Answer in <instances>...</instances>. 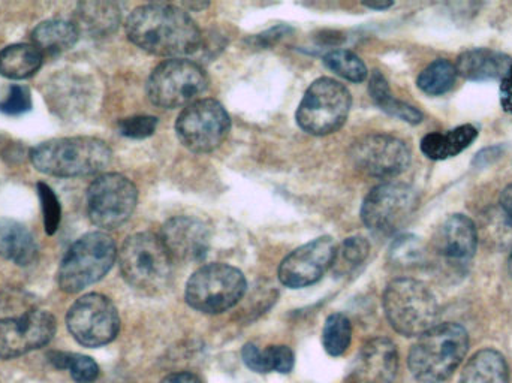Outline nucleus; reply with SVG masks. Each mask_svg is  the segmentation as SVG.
Masks as SVG:
<instances>
[{
    "label": "nucleus",
    "instance_id": "1",
    "mask_svg": "<svg viewBox=\"0 0 512 383\" xmlns=\"http://www.w3.org/2000/svg\"><path fill=\"white\" fill-rule=\"evenodd\" d=\"M126 35L132 44L159 57L180 59L203 47V33L191 15L167 3L134 9L126 20Z\"/></svg>",
    "mask_w": 512,
    "mask_h": 383
},
{
    "label": "nucleus",
    "instance_id": "2",
    "mask_svg": "<svg viewBox=\"0 0 512 383\" xmlns=\"http://www.w3.org/2000/svg\"><path fill=\"white\" fill-rule=\"evenodd\" d=\"M111 158L113 153L107 143L92 137L47 141L30 153V161L39 173L62 179L101 173L110 165Z\"/></svg>",
    "mask_w": 512,
    "mask_h": 383
},
{
    "label": "nucleus",
    "instance_id": "3",
    "mask_svg": "<svg viewBox=\"0 0 512 383\" xmlns=\"http://www.w3.org/2000/svg\"><path fill=\"white\" fill-rule=\"evenodd\" d=\"M468 331L459 324H441L424 333L409 352V370L417 381H447L465 360Z\"/></svg>",
    "mask_w": 512,
    "mask_h": 383
},
{
    "label": "nucleus",
    "instance_id": "4",
    "mask_svg": "<svg viewBox=\"0 0 512 383\" xmlns=\"http://www.w3.org/2000/svg\"><path fill=\"white\" fill-rule=\"evenodd\" d=\"M123 279L138 291L156 294L167 288L173 273V258L164 241L152 232L131 235L119 252Z\"/></svg>",
    "mask_w": 512,
    "mask_h": 383
},
{
    "label": "nucleus",
    "instance_id": "5",
    "mask_svg": "<svg viewBox=\"0 0 512 383\" xmlns=\"http://www.w3.org/2000/svg\"><path fill=\"white\" fill-rule=\"evenodd\" d=\"M384 310L391 327L406 337L423 336L436 327L439 316L435 294L414 279H396L387 286Z\"/></svg>",
    "mask_w": 512,
    "mask_h": 383
},
{
    "label": "nucleus",
    "instance_id": "6",
    "mask_svg": "<svg viewBox=\"0 0 512 383\" xmlns=\"http://www.w3.org/2000/svg\"><path fill=\"white\" fill-rule=\"evenodd\" d=\"M117 258L116 243L104 232L78 238L60 262L57 282L66 294H77L104 279Z\"/></svg>",
    "mask_w": 512,
    "mask_h": 383
},
{
    "label": "nucleus",
    "instance_id": "7",
    "mask_svg": "<svg viewBox=\"0 0 512 383\" xmlns=\"http://www.w3.org/2000/svg\"><path fill=\"white\" fill-rule=\"evenodd\" d=\"M352 107L349 90L333 78L313 81L304 93L297 110V123L304 132L316 137L339 131Z\"/></svg>",
    "mask_w": 512,
    "mask_h": 383
},
{
    "label": "nucleus",
    "instance_id": "8",
    "mask_svg": "<svg viewBox=\"0 0 512 383\" xmlns=\"http://www.w3.org/2000/svg\"><path fill=\"white\" fill-rule=\"evenodd\" d=\"M248 283L239 268L209 264L192 274L186 285V303L207 315H218L236 306L245 295Z\"/></svg>",
    "mask_w": 512,
    "mask_h": 383
},
{
    "label": "nucleus",
    "instance_id": "9",
    "mask_svg": "<svg viewBox=\"0 0 512 383\" xmlns=\"http://www.w3.org/2000/svg\"><path fill=\"white\" fill-rule=\"evenodd\" d=\"M209 86L206 72L191 60L171 59L156 66L147 81V96L156 107H189Z\"/></svg>",
    "mask_w": 512,
    "mask_h": 383
},
{
    "label": "nucleus",
    "instance_id": "10",
    "mask_svg": "<svg viewBox=\"0 0 512 383\" xmlns=\"http://www.w3.org/2000/svg\"><path fill=\"white\" fill-rule=\"evenodd\" d=\"M230 129L231 120L224 105L209 98L186 107L176 123L180 143L194 153L218 149L227 140Z\"/></svg>",
    "mask_w": 512,
    "mask_h": 383
},
{
    "label": "nucleus",
    "instance_id": "11",
    "mask_svg": "<svg viewBox=\"0 0 512 383\" xmlns=\"http://www.w3.org/2000/svg\"><path fill=\"white\" fill-rule=\"evenodd\" d=\"M417 192L405 183H384L369 192L361 207V219L370 231L391 235L403 228L418 208Z\"/></svg>",
    "mask_w": 512,
    "mask_h": 383
},
{
    "label": "nucleus",
    "instance_id": "12",
    "mask_svg": "<svg viewBox=\"0 0 512 383\" xmlns=\"http://www.w3.org/2000/svg\"><path fill=\"white\" fill-rule=\"evenodd\" d=\"M66 325L80 345L99 348L113 342L119 334V312L105 295L87 294L72 304Z\"/></svg>",
    "mask_w": 512,
    "mask_h": 383
},
{
    "label": "nucleus",
    "instance_id": "13",
    "mask_svg": "<svg viewBox=\"0 0 512 383\" xmlns=\"http://www.w3.org/2000/svg\"><path fill=\"white\" fill-rule=\"evenodd\" d=\"M137 202V188L122 174H102L87 191V213L102 229H116L128 222Z\"/></svg>",
    "mask_w": 512,
    "mask_h": 383
},
{
    "label": "nucleus",
    "instance_id": "14",
    "mask_svg": "<svg viewBox=\"0 0 512 383\" xmlns=\"http://www.w3.org/2000/svg\"><path fill=\"white\" fill-rule=\"evenodd\" d=\"M352 164L375 179H394L411 165V150L405 141L387 134H369L352 144Z\"/></svg>",
    "mask_w": 512,
    "mask_h": 383
},
{
    "label": "nucleus",
    "instance_id": "15",
    "mask_svg": "<svg viewBox=\"0 0 512 383\" xmlns=\"http://www.w3.org/2000/svg\"><path fill=\"white\" fill-rule=\"evenodd\" d=\"M56 333V319L51 313L32 310L18 318L0 321V360L21 357L44 348Z\"/></svg>",
    "mask_w": 512,
    "mask_h": 383
},
{
    "label": "nucleus",
    "instance_id": "16",
    "mask_svg": "<svg viewBox=\"0 0 512 383\" xmlns=\"http://www.w3.org/2000/svg\"><path fill=\"white\" fill-rule=\"evenodd\" d=\"M337 247L331 237H319L286 256L279 267V280L292 289L318 282L336 262Z\"/></svg>",
    "mask_w": 512,
    "mask_h": 383
},
{
    "label": "nucleus",
    "instance_id": "17",
    "mask_svg": "<svg viewBox=\"0 0 512 383\" xmlns=\"http://www.w3.org/2000/svg\"><path fill=\"white\" fill-rule=\"evenodd\" d=\"M161 240L173 261H203L209 252L210 229L203 220L195 217H174L162 228Z\"/></svg>",
    "mask_w": 512,
    "mask_h": 383
},
{
    "label": "nucleus",
    "instance_id": "18",
    "mask_svg": "<svg viewBox=\"0 0 512 383\" xmlns=\"http://www.w3.org/2000/svg\"><path fill=\"white\" fill-rule=\"evenodd\" d=\"M399 370L396 345L384 337L364 343L349 383H394Z\"/></svg>",
    "mask_w": 512,
    "mask_h": 383
},
{
    "label": "nucleus",
    "instance_id": "19",
    "mask_svg": "<svg viewBox=\"0 0 512 383\" xmlns=\"http://www.w3.org/2000/svg\"><path fill=\"white\" fill-rule=\"evenodd\" d=\"M435 246L445 258L468 261L477 252V226L468 216L453 214L439 228Z\"/></svg>",
    "mask_w": 512,
    "mask_h": 383
},
{
    "label": "nucleus",
    "instance_id": "20",
    "mask_svg": "<svg viewBox=\"0 0 512 383\" xmlns=\"http://www.w3.org/2000/svg\"><path fill=\"white\" fill-rule=\"evenodd\" d=\"M511 65V57L507 54L489 48H475L460 54L456 71L466 80L489 81L504 78Z\"/></svg>",
    "mask_w": 512,
    "mask_h": 383
},
{
    "label": "nucleus",
    "instance_id": "21",
    "mask_svg": "<svg viewBox=\"0 0 512 383\" xmlns=\"http://www.w3.org/2000/svg\"><path fill=\"white\" fill-rule=\"evenodd\" d=\"M74 24L78 33H84L90 38H105L119 27V6L111 2L78 3Z\"/></svg>",
    "mask_w": 512,
    "mask_h": 383
},
{
    "label": "nucleus",
    "instance_id": "22",
    "mask_svg": "<svg viewBox=\"0 0 512 383\" xmlns=\"http://www.w3.org/2000/svg\"><path fill=\"white\" fill-rule=\"evenodd\" d=\"M0 256L20 265L29 267L38 258V244L32 232L11 219H0Z\"/></svg>",
    "mask_w": 512,
    "mask_h": 383
},
{
    "label": "nucleus",
    "instance_id": "23",
    "mask_svg": "<svg viewBox=\"0 0 512 383\" xmlns=\"http://www.w3.org/2000/svg\"><path fill=\"white\" fill-rule=\"evenodd\" d=\"M478 138L474 125H462L448 132H433L421 140V152L432 161H447L465 152Z\"/></svg>",
    "mask_w": 512,
    "mask_h": 383
},
{
    "label": "nucleus",
    "instance_id": "24",
    "mask_svg": "<svg viewBox=\"0 0 512 383\" xmlns=\"http://www.w3.org/2000/svg\"><path fill=\"white\" fill-rule=\"evenodd\" d=\"M78 36L80 33L71 21L48 20L33 30L32 41L44 56H54L71 50L78 41Z\"/></svg>",
    "mask_w": 512,
    "mask_h": 383
},
{
    "label": "nucleus",
    "instance_id": "25",
    "mask_svg": "<svg viewBox=\"0 0 512 383\" xmlns=\"http://www.w3.org/2000/svg\"><path fill=\"white\" fill-rule=\"evenodd\" d=\"M460 383H510V369L504 355L493 349L478 352L466 364Z\"/></svg>",
    "mask_w": 512,
    "mask_h": 383
},
{
    "label": "nucleus",
    "instance_id": "26",
    "mask_svg": "<svg viewBox=\"0 0 512 383\" xmlns=\"http://www.w3.org/2000/svg\"><path fill=\"white\" fill-rule=\"evenodd\" d=\"M44 54L33 44H15L0 51V74L11 80L33 77L42 66Z\"/></svg>",
    "mask_w": 512,
    "mask_h": 383
},
{
    "label": "nucleus",
    "instance_id": "27",
    "mask_svg": "<svg viewBox=\"0 0 512 383\" xmlns=\"http://www.w3.org/2000/svg\"><path fill=\"white\" fill-rule=\"evenodd\" d=\"M243 361L256 373L277 372L286 375L294 369V352L288 346H268L259 349L255 343L243 346Z\"/></svg>",
    "mask_w": 512,
    "mask_h": 383
},
{
    "label": "nucleus",
    "instance_id": "28",
    "mask_svg": "<svg viewBox=\"0 0 512 383\" xmlns=\"http://www.w3.org/2000/svg\"><path fill=\"white\" fill-rule=\"evenodd\" d=\"M369 93L372 96L373 102L382 111L390 114V116L403 120V122L409 123V125H420L423 122L421 111H418L412 105L406 104V102L394 98L393 93H391L390 84H388L387 78L381 72L375 71L372 77H370Z\"/></svg>",
    "mask_w": 512,
    "mask_h": 383
},
{
    "label": "nucleus",
    "instance_id": "29",
    "mask_svg": "<svg viewBox=\"0 0 512 383\" xmlns=\"http://www.w3.org/2000/svg\"><path fill=\"white\" fill-rule=\"evenodd\" d=\"M456 78V66L448 60L438 59L421 72L417 86L426 95L441 96L453 89Z\"/></svg>",
    "mask_w": 512,
    "mask_h": 383
},
{
    "label": "nucleus",
    "instance_id": "30",
    "mask_svg": "<svg viewBox=\"0 0 512 383\" xmlns=\"http://www.w3.org/2000/svg\"><path fill=\"white\" fill-rule=\"evenodd\" d=\"M352 327L342 313H333L325 321L322 331V345L331 357H342L351 345Z\"/></svg>",
    "mask_w": 512,
    "mask_h": 383
},
{
    "label": "nucleus",
    "instance_id": "31",
    "mask_svg": "<svg viewBox=\"0 0 512 383\" xmlns=\"http://www.w3.org/2000/svg\"><path fill=\"white\" fill-rule=\"evenodd\" d=\"M48 358L57 369L69 370L75 382L93 383L99 378L98 364L86 355L51 352Z\"/></svg>",
    "mask_w": 512,
    "mask_h": 383
},
{
    "label": "nucleus",
    "instance_id": "32",
    "mask_svg": "<svg viewBox=\"0 0 512 383\" xmlns=\"http://www.w3.org/2000/svg\"><path fill=\"white\" fill-rule=\"evenodd\" d=\"M324 63L328 69L352 83H363L367 78L366 65L352 51L343 50V48L328 51L324 56Z\"/></svg>",
    "mask_w": 512,
    "mask_h": 383
},
{
    "label": "nucleus",
    "instance_id": "33",
    "mask_svg": "<svg viewBox=\"0 0 512 383\" xmlns=\"http://www.w3.org/2000/svg\"><path fill=\"white\" fill-rule=\"evenodd\" d=\"M424 246L420 238L405 235L399 238L391 247V259L399 265L418 264L423 261Z\"/></svg>",
    "mask_w": 512,
    "mask_h": 383
},
{
    "label": "nucleus",
    "instance_id": "34",
    "mask_svg": "<svg viewBox=\"0 0 512 383\" xmlns=\"http://www.w3.org/2000/svg\"><path fill=\"white\" fill-rule=\"evenodd\" d=\"M38 195L41 199L42 213H44L45 232L53 235L59 228L60 214H62L59 199L53 189L45 183H38Z\"/></svg>",
    "mask_w": 512,
    "mask_h": 383
},
{
    "label": "nucleus",
    "instance_id": "35",
    "mask_svg": "<svg viewBox=\"0 0 512 383\" xmlns=\"http://www.w3.org/2000/svg\"><path fill=\"white\" fill-rule=\"evenodd\" d=\"M370 253V244L366 238L363 237H349L340 244L337 249L336 259L340 258L343 264L348 267L354 268L363 264Z\"/></svg>",
    "mask_w": 512,
    "mask_h": 383
},
{
    "label": "nucleus",
    "instance_id": "36",
    "mask_svg": "<svg viewBox=\"0 0 512 383\" xmlns=\"http://www.w3.org/2000/svg\"><path fill=\"white\" fill-rule=\"evenodd\" d=\"M158 119L153 116H135L120 120L119 132L126 138L132 140H144L152 137L158 128Z\"/></svg>",
    "mask_w": 512,
    "mask_h": 383
},
{
    "label": "nucleus",
    "instance_id": "37",
    "mask_svg": "<svg viewBox=\"0 0 512 383\" xmlns=\"http://www.w3.org/2000/svg\"><path fill=\"white\" fill-rule=\"evenodd\" d=\"M30 108H32V98L29 90L18 84L9 87L8 95L0 102V113L8 116H20L30 111Z\"/></svg>",
    "mask_w": 512,
    "mask_h": 383
},
{
    "label": "nucleus",
    "instance_id": "38",
    "mask_svg": "<svg viewBox=\"0 0 512 383\" xmlns=\"http://www.w3.org/2000/svg\"><path fill=\"white\" fill-rule=\"evenodd\" d=\"M504 149L501 146L487 147V149L481 150L474 159V165L478 168H486L489 165L495 164L499 158H501Z\"/></svg>",
    "mask_w": 512,
    "mask_h": 383
},
{
    "label": "nucleus",
    "instance_id": "39",
    "mask_svg": "<svg viewBox=\"0 0 512 383\" xmlns=\"http://www.w3.org/2000/svg\"><path fill=\"white\" fill-rule=\"evenodd\" d=\"M501 105L507 113L512 114V65L507 74L502 78Z\"/></svg>",
    "mask_w": 512,
    "mask_h": 383
},
{
    "label": "nucleus",
    "instance_id": "40",
    "mask_svg": "<svg viewBox=\"0 0 512 383\" xmlns=\"http://www.w3.org/2000/svg\"><path fill=\"white\" fill-rule=\"evenodd\" d=\"M291 32V29L286 26H277L273 27V29L268 30V32L262 33V35L256 36V39H258L259 42H261L264 47H267V45L273 44V42L279 41V39H282V36L285 35V33Z\"/></svg>",
    "mask_w": 512,
    "mask_h": 383
},
{
    "label": "nucleus",
    "instance_id": "41",
    "mask_svg": "<svg viewBox=\"0 0 512 383\" xmlns=\"http://www.w3.org/2000/svg\"><path fill=\"white\" fill-rule=\"evenodd\" d=\"M161 383H203L200 381L197 375L189 372L173 373V375L167 376L162 379Z\"/></svg>",
    "mask_w": 512,
    "mask_h": 383
},
{
    "label": "nucleus",
    "instance_id": "42",
    "mask_svg": "<svg viewBox=\"0 0 512 383\" xmlns=\"http://www.w3.org/2000/svg\"><path fill=\"white\" fill-rule=\"evenodd\" d=\"M501 205L505 213L512 219V185L504 189L501 195Z\"/></svg>",
    "mask_w": 512,
    "mask_h": 383
},
{
    "label": "nucleus",
    "instance_id": "43",
    "mask_svg": "<svg viewBox=\"0 0 512 383\" xmlns=\"http://www.w3.org/2000/svg\"><path fill=\"white\" fill-rule=\"evenodd\" d=\"M393 6V2L387 3H376V5H367V8L376 9V11H382V9H388Z\"/></svg>",
    "mask_w": 512,
    "mask_h": 383
},
{
    "label": "nucleus",
    "instance_id": "44",
    "mask_svg": "<svg viewBox=\"0 0 512 383\" xmlns=\"http://www.w3.org/2000/svg\"><path fill=\"white\" fill-rule=\"evenodd\" d=\"M508 268H510V273L512 276V252H511V256H510V261H508Z\"/></svg>",
    "mask_w": 512,
    "mask_h": 383
}]
</instances>
